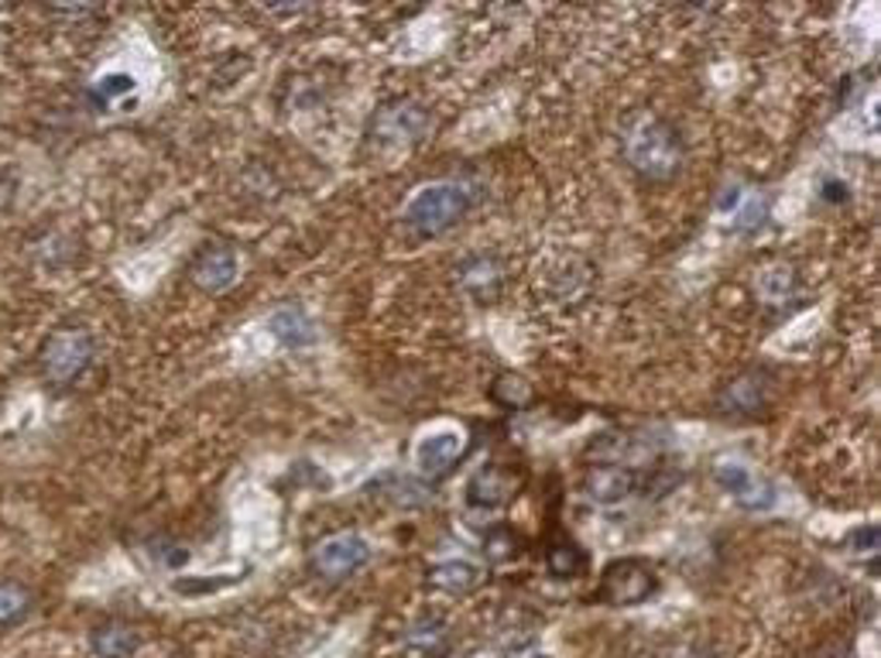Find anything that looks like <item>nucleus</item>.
I'll return each mask as SVG.
<instances>
[{
	"label": "nucleus",
	"mask_w": 881,
	"mask_h": 658,
	"mask_svg": "<svg viewBox=\"0 0 881 658\" xmlns=\"http://www.w3.org/2000/svg\"><path fill=\"white\" fill-rule=\"evenodd\" d=\"M624 161L645 182H669L687 165L683 134L666 118H638L624 134Z\"/></svg>",
	"instance_id": "obj_1"
},
{
	"label": "nucleus",
	"mask_w": 881,
	"mask_h": 658,
	"mask_svg": "<svg viewBox=\"0 0 881 658\" xmlns=\"http://www.w3.org/2000/svg\"><path fill=\"white\" fill-rule=\"evenodd\" d=\"M470 210V189L464 182H430L422 186L405 207L409 231L422 241L449 234Z\"/></svg>",
	"instance_id": "obj_2"
},
{
	"label": "nucleus",
	"mask_w": 881,
	"mask_h": 658,
	"mask_svg": "<svg viewBox=\"0 0 881 658\" xmlns=\"http://www.w3.org/2000/svg\"><path fill=\"white\" fill-rule=\"evenodd\" d=\"M93 354H97V343H93L90 330L69 326V330H59L45 339L42 370L52 384H73L76 378L87 375V367L93 364Z\"/></svg>",
	"instance_id": "obj_3"
},
{
	"label": "nucleus",
	"mask_w": 881,
	"mask_h": 658,
	"mask_svg": "<svg viewBox=\"0 0 881 658\" xmlns=\"http://www.w3.org/2000/svg\"><path fill=\"white\" fill-rule=\"evenodd\" d=\"M371 562V546H367V538L357 535V532H339V535H330L323 538L316 549L309 556V566L312 573L330 580V583H344L350 580L354 573Z\"/></svg>",
	"instance_id": "obj_4"
},
{
	"label": "nucleus",
	"mask_w": 881,
	"mask_h": 658,
	"mask_svg": "<svg viewBox=\"0 0 881 658\" xmlns=\"http://www.w3.org/2000/svg\"><path fill=\"white\" fill-rule=\"evenodd\" d=\"M425 127H430V113H425V107L409 100V97H398V100H388L375 113L371 137L384 148H405V145H415V141L425 134Z\"/></svg>",
	"instance_id": "obj_5"
},
{
	"label": "nucleus",
	"mask_w": 881,
	"mask_h": 658,
	"mask_svg": "<svg viewBox=\"0 0 881 658\" xmlns=\"http://www.w3.org/2000/svg\"><path fill=\"white\" fill-rule=\"evenodd\" d=\"M659 593V577L642 559H617L604 569L601 596L611 607H635Z\"/></svg>",
	"instance_id": "obj_6"
},
{
	"label": "nucleus",
	"mask_w": 881,
	"mask_h": 658,
	"mask_svg": "<svg viewBox=\"0 0 881 658\" xmlns=\"http://www.w3.org/2000/svg\"><path fill=\"white\" fill-rule=\"evenodd\" d=\"M645 488H648V477L638 467H624V464H593L583 477V491L590 494V501L604 508L624 504Z\"/></svg>",
	"instance_id": "obj_7"
},
{
	"label": "nucleus",
	"mask_w": 881,
	"mask_h": 658,
	"mask_svg": "<svg viewBox=\"0 0 881 658\" xmlns=\"http://www.w3.org/2000/svg\"><path fill=\"white\" fill-rule=\"evenodd\" d=\"M717 488H724L745 511H769L776 504V488L755 467L741 460H721L714 470Z\"/></svg>",
	"instance_id": "obj_8"
},
{
	"label": "nucleus",
	"mask_w": 881,
	"mask_h": 658,
	"mask_svg": "<svg viewBox=\"0 0 881 658\" xmlns=\"http://www.w3.org/2000/svg\"><path fill=\"white\" fill-rule=\"evenodd\" d=\"M189 278H192L196 289L207 292V295H220L226 289H234V281L241 278V261H237L234 247H226V244L203 247L192 257Z\"/></svg>",
	"instance_id": "obj_9"
},
{
	"label": "nucleus",
	"mask_w": 881,
	"mask_h": 658,
	"mask_svg": "<svg viewBox=\"0 0 881 658\" xmlns=\"http://www.w3.org/2000/svg\"><path fill=\"white\" fill-rule=\"evenodd\" d=\"M457 281L460 289L477 302V305H491L504 295L508 285V268L498 254H470L467 261L457 268Z\"/></svg>",
	"instance_id": "obj_10"
},
{
	"label": "nucleus",
	"mask_w": 881,
	"mask_h": 658,
	"mask_svg": "<svg viewBox=\"0 0 881 658\" xmlns=\"http://www.w3.org/2000/svg\"><path fill=\"white\" fill-rule=\"evenodd\" d=\"M464 456V433L460 428H439V433L422 436L415 446V473L425 480H439L446 477L457 460Z\"/></svg>",
	"instance_id": "obj_11"
},
{
	"label": "nucleus",
	"mask_w": 881,
	"mask_h": 658,
	"mask_svg": "<svg viewBox=\"0 0 881 658\" xmlns=\"http://www.w3.org/2000/svg\"><path fill=\"white\" fill-rule=\"evenodd\" d=\"M518 488H522V477L515 470L488 464L467 480V504L473 511H498L518 494Z\"/></svg>",
	"instance_id": "obj_12"
},
{
	"label": "nucleus",
	"mask_w": 881,
	"mask_h": 658,
	"mask_svg": "<svg viewBox=\"0 0 881 658\" xmlns=\"http://www.w3.org/2000/svg\"><path fill=\"white\" fill-rule=\"evenodd\" d=\"M765 402H769V378L765 375H741L731 384H724V391H721V409H727V412L755 415L765 409Z\"/></svg>",
	"instance_id": "obj_13"
},
{
	"label": "nucleus",
	"mask_w": 881,
	"mask_h": 658,
	"mask_svg": "<svg viewBox=\"0 0 881 658\" xmlns=\"http://www.w3.org/2000/svg\"><path fill=\"white\" fill-rule=\"evenodd\" d=\"M721 207L731 210L734 231H741V234H755L758 226L769 220V199H765V192H758V189H751V192L731 189V196L721 199Z\"/></svg>",
	"instance_id": "obj_14"
},
{
	"label": "nucleus",
	"mask_w": 881,
	"mask_h": 658,
	"mask_svg": "<svg viewBox=\"0 0 881 658\" xmlns=\"http://www.w3.org/2000/svg\"><path fill=\"white\" fill-rule=\"evenodd\" d=\"M271 333L281 347H292V350L316 343V326H312L302 305H281L271 316Z\"/></svg>",
	"instance_id": "obj_15"
},
{
	"label": "nucleus",
	"mask_w": 881,
	"mask_h": 658,
	"mask_svg": "<svg viewBox=\"0 0 881 658\" xmlns=\"http://www.w3.org/2000/svg\"><path fill=\"white\" fill-rule=\"evenodd\" d=\"M137 645H141L137 632L131 624H121V621L100 624V627H93V635H90V648L100 658H131L137 651Z\"/></svg>",
	"instance_id": "obj_16"
},
{
	"label": "nucleus",
	"mask_w": 881,
	"mask_h": 658,
	"mask_svg": "<svg viewBox=\"0 0 881 658\" xmlns=\"http://www.w3.org/2000/svg\"><path fill=\"white\" fill-rule=\"evenodd\" d=\"M484 573H480V566L467 562V559H449V562H439L433 573H430V583L443 593H453V596H464L470 590L480 587Z\"/></svg>",
	"instance_id": "obj_17"
},
{
	"label": "nucleus",
	"mask_w": 881,
	"mask_h": 658,
	"mask_svg": "<svg viewBox=\"0 0 881 658\" xmlns=\"http://www.w3.org/2000/svg\"><path fill=\"white\" fill-rule=\"evenodd\" d=\"M755 289L769 305H789V302H795V292H800V278H795V271L789 265H772V268L758 271Z\"/></svg>",
	"instance_id": "obj_18"
},
{
	"label": "nucleus",
	"mask_w": 881,
	"mask_h": 658,
	"mask_svg": "<svg viewBox=\"0 0 881 658\" xmlns=\"http://www.w3.org/2000/svg\"><path fill=\"white\" fill-rule=\"evenodd\" d=\"M446 645H449V627L439 617H425L409 632V651H415L419 658H436L439 651H446Z\"/></svg>",
	"instance_id": "obj_19"
},
{
	"label": "nucleus",
	"mask_w": 881,
	"mask_h": 658,
	"mask_svg": "<svg viewBox=\"0 0 881 658\" xmlns=\"http://www.w3.org/2000/svg\"><path fill=\"white\" fill-rule=\"evenodd\" d=\"M35 607V596L24 583L18 580H4L0 583V627H14L21 624Z\"/></svg>",
	"instance_id": "obj_20"
},
{
	"label": "nucleus",
	"mask_w": 881,
	"mask_h": 658,
	"mask_svg": "<svg viewBox=\"0 0 881 658\" xmlns=\"http://www.w3.org/2000/svg\"><path fill=\"white\" fill-rule=\"evenodd\" d=\"M494 402L501 405V409H508V412H518V409H525V405H532V384L525 381V378H518V375H504V378H498V384H494Z\"/></svg>",
	"instance_id": "obj_21"
},
{
	"label": "nucleus",
	"mask_w": 881,
	"mask_h": 658,
	"mask_svg": "<svg viewBox=\"0 0 881 658\" xmlns=\"http://www.w3.org/2000/svg\"><path fill=\"white\" fill-rule=\"evenodd\" d=\"M546 562H549V573L559 577V580H573L580 569L587 566L580 546H573V542H559V546H553Z\"/></svg>",
	"instance_id": "obj_22"
},
{
	"label": "nucleus",
	"mask_w": 881,
	"mask_h": 658,
	"mask_svg": "<svg viewBox=\"0 0 881 658\" xmlns=\"http://www.w3.org/2000/svg\"><path fill=\"white\" fill-rule=\"evenodd\" d=\"M484 546H488V556H491L494 562H504V559H511V556L518 553V535L511 532L508 525H498V528L488 535Z\"/></svg>",
	"instance_id": "obj_23"
},
{
	"label": "nucleus",
	"mask_w": 881,
	"mask_h": 658,
	"mask_svg": "<svg viewBox=\"0 0 881 658\" xmlns=\"http://www.w3.org/2000/svg\"><path fill=\"white\" fill-rule=\"evenodd\" d=\"M131 90H134V79H131L127 73H118V76H103V79L97 82L93 97H100V100L107 103V100H118L121 93H131Z\"/></svg>",
	"instance_id": "obj_24"
},
{
	"label": "nucleus",
	"mask_w": 881,
	"mask_h": 658,
	"mask_svg": "<svg viewBox=\"0 0 881 658\" xmlns=\"http://www.w3.org/2000/svg\"><path fill=\"white\" fill-rule=\"evenodd\" d=\"M847 546L855 549V553H871V549H878V528H874V525L855 528V532L847 535Z\"/></svg>",
	"instance_id": "obj_25"
},
{
	"label": "nucleus",
	"mask_w": 881,
	"mask_h": 658,
	"mask_svg": "<svg viewBox=\"0 0 881 658\" xmlns=\"http://www.w3.org/2000/svg\"><path fill=\"white\" fill-rule=\"evenodd\" d=\"M819 196H823V203H834V207H840V203H847V199H850V186L830 176V179H823V186H819Z\"/></svg>",
	"instance_id": "obj_26"
},
{
	"label": "nucleus",
	"mask_w": 881,
	"mask_h": 658,
	"mask_svg": "<svg viewBox=\"0 0 881 658\" xmlns=\"http://www.w3.org/2000/svg\"><path fill=\"white\" fill-rule=\"evenodd\" d=\"M676 658H717L710 648H687V651H679Z\"/></svg>",
	"instance_id": "obj_27"
}]
</instances>
